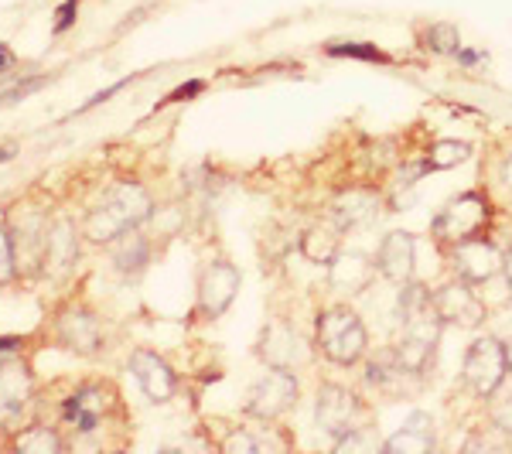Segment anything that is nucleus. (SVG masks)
I'll list each match as a JSON object with an SVG mask.
<instances>
[{
	"instance_id": "nucleus-8",
	"label": "nucleus",
	"mask_w": 512,
	"mask_h": 454,
	"mask_svg": "<svg viewBox=\"0 0 512 454\" xmlns=\"http://www.w3.org/2000/svg\"><path fill=\"white\" fill-rule=\"evenodd\" d=\"M297 403V379L291 369H274L253 386L246 396V414L260 417V420H274L280 414H287Z\"/></svg>"
},
{
	"instance_id": "nucleus-18",
	"label": "nucleus",
	"mask_w": 512,
	"mask_h": 454,
	"mask_svg": "<svg viewBox=\"0 0 512 454\" xmlns=\"http://www.w3.org/2000/svg\"><path fill=\"white\" fill-rule=\"evenodd\" d=\"M386 454H427L434 451V420L424 410H414L403 427L393 437H386L383 444Z\"/></svg>"
},
{
	"instance_id": "nucleus-31",
	"label": "nucleus",
	"mask_w": 512,
	"mask_h": 454,
	"mask_svg": "<svg viewBox=\"0 0 512 454\" xmlns=\"http://www.w3.org/2000/svg\"><path fill=\"white\" fill-rule=\"evenodd\" d=\"M424 171H431V168H427V161H424V164H407V168L400 171V181H396V185H400V188L417 185V178L424 175Z\"/></svg>"
},
{
	"instance_id": "nucleus-30",
	"label": "nucleus",
	"mask_w": 512,
	"mask_h": 454,
	"mask_svg": "<svg viewBox=\"0 0 512 454\" xmlns=\"http://www.w3.org/2000/svg\"><path fill=\"white\" fill-rule=\"evenodd\" d=\"M226 451H229V454H236V451L253 454V451H260V441H256V437H250V434H233V437L226 441Z\"/></svg>"
},
{
	"instance_id": "nucleus-1",
	"label": "nucleus",
	"mask_w": 512,
	"mask_h": 454,
	"mask_svg": "<svg viewBox=\"0 0 512 454\" xmlns=\"http://www.w3.org/2000/svg\"><path fill=\"white\" fill-rule=\"evenodd\" d=\"M151 216V195L140 185H117L103 195V202L89 212L86 236L93 243H113V239L134 233V229Z\"/></svg>"
},
{
	"instance_id": "nucleus-12",
	"label": "nucleus",
	"mask_w": 512,
	"mask_h": 454,
	"mask_svg": "<svg viewBox=\"0 0 512 454\" xmlns=\"http://www.w3.org/2000/svg\"><path fill=\"white\" fill-rule=\"evenodd\" d=\"M236 291H239V270L229 260H212L205 267L202 280H198V308H202V315L219 318L233 304Z\"/></svg>"
},
{
	"instance_id": "nucleus-15",
	"label": "nucleus",
	"mask_w": 512,
	"mask_h": 454,
	"mask_svg": "<svg viewBox=\"0 0 512 454\" xmlns=\"http://www.w3.org/2000/svg\"><path fill=\"white\" fill-rule=\"evenodd\" d=\"M414 253H417V239L407 229H396V233L383 236V243L376 250L379 274L393 280V284H407L414 277Z\"/></svg>"
},
{
	"instance_id": "nucleus-37",
	"label": "nucleus",
	"mask_w": 512,
	"mask_h": 454,
	"mask_svg": "<svg viewBox=\"0 0 512 454\" xmlns=\"http://www.w3.org/2000/svg\"><path fill=\"white\" fill-rule=\"evenodd\" d=\"M454 55H458V62H465V65H475L478 59H482V55H478V52H465V48H458V52H454Z\"/></svg>"
},
{
	"instance_id": "nucleus-34",
	"label": "nucleus",
	"mask_w": 512,
	"mask_h": 454,
	"mask_svg": "<svg viewBox=\"0 0 512 454\" xmlns=\"http://www.w3.org/2000/svg\"><path fill=\"white\" fill-rule=\"evenodd\" d=\"M195 93H202V82H188V86H181L171 99H185V96H195Z\"/></svg>"
},
{
	"instance_id": "nucleus-3",
	"label": "nucleus",
	"mask_w": 512,
	"mask_h": 454,
	"mask_svg": "<svg viewBox=\"0 0 512 454\" xmlns=\"http://www.w3.org/2000/svg\"><path fill=\"white\" fill-rule=\"evenodd\" d=\"M400 325H403V335H400V342L393 345L396 359H400V366L407 369V373L424 376L434 362V349H437V338H441L444 321L437 318V311L431 304V308L417 311V315L400 318Z\"/></svg>"
},
{
	"instance_id": "nucleus-35",
	"label": "nucleus",
	"mask_w": 512,
	"mask_h": 454,
	"mask_svg": "<svg viewBox=\"0 0 512 454\" xmlns=\"http://www.w3.org/2000/svg\"><path fill=\"white\" fill-rule=\"evenodd\" d=\"M14 65V55H11V48L7 45H0V72H7Z\"/></svg>"
},
{
	"instance_id": "nucleus-6",
	"label": "nucleus",
	"mask_w": 512,
	"mask_h": 454,
	"mask_svg": "<svg viewBox=\"0 0 512 454\" xmlns=\"http://www.w3.org/2000/svg\"><path fill=\"white\" fill-rule=\"evenodd\" d=\"M315 420H318V431L328 434L332 441L345 437L349 431H355L362 420V403L359 396L352 390L338 383H325L318 390V403H315Z\"/></svg>"
},
{
	"instance_id": "nucleus-5",
	"label": "nucleus",
	"mask_w": 512,
	"mask_h": 454,
	"mask_svg": "<svg viewBox=\"0 0 512 454\" xmlns=\"http://www.w3.org/2000/svg\"><path fill=\"white\" fill-rule=\"evenodd\" d=\"M489 222V202L475 192H465L458 198H451L434 219V236L444 243H458V239L478 236L482 226Z\"/></svg>"
},
{
	"instance_id": "nucleus-29",
	"label": "nucleus",
	"mask_w": 512,
	"mask_h": 454,
	"mask_svg": "<svg viewBox=\"0 0 512 454\" xmlns=\"http://www.w3.org/2000/svg\"><path fill=\"white\" fill-rule=\"evenodd\" d=\"M492 420H495V427H499L502 434H512V393L499 403V407H495Z\"/></svg>"
},
{
	"instance_id": "nucleus-28",
	"label": "nucleus",
	"mask_w": 512,
	"mask_h": 454,
	"mask_svg": "<svg viewBox=\"0 0 512 454\" xmlns=\"http://www.w3.org/2000/svg\"><path fill=\"white\" fill-rule=\"evenodd\" d=\"M45 86V79H28V82H21V86H14V89H7L4 96H0V103H18V99H24L28 93H35V89Z\"/></svg>"
},
{
	"instance_id": "nucleus-4",
	"label": "nucleus",
	"mask_w": 512,
	"mask_h": 454,
	"mask_svg": "<svg viewBox=\"0 0 512 454\" xmlns=\"http://www.w3.org/2000/svg\"><path fill=\"white\" fill-rule=\"evenodd\" d=\"M509 349L499 342L495 335H485V338H475L465 352V366H461V376L465 383L472 386L478 396H495L502 390L509 376Z\"/></svg>"
},
{
	"instance_id": "nucleus-26",
	"label": "nucleus",
	"mask_w": 512,
	"mask_h": 454,
	"mask_svg": "<svg viewBox=\"0 0 512 454\" xmlns=\"http://www.w3.org/2000/svg\"><path fill=\"white\" fill-rule=\"evenodd\" d=\"M332 55H352V59H383V52H379L376 45H362V41H342V45H332L328 48Z\"/></svg>"
},
{
	"instance_id": "nucleus-13",
	"label": "nucleus",
	"mask_w": 512,
	"mask_h": 454,
	"mask_svg": "<svg viewBox=\"0 0 512 454\" xmlns=\"http://www.w3.org/2000/svg\"><path fill=\"white\" fill-rule=\"evenodd\" d=\"M260 359L274 369H294L311 359V349L291 325L274 321V325H267L260 335Z\"/></svg>"
},
{
	"instance_id": "nucleus-32",
	"label": "nucleus",
	"mask_w": 512,
	"mask_h": 454,
	"mask_svg": "<svg viewBox=\"0 0 512 454\" xmlns=\"http://www.w3.org/2000/svg\"><path fill=\"white\" fill-rule=\"evenodd\" d=\"M72 14H76V0H69V4L59 11V24H55V31H65L72 24Z\"/></svg>"
},
{
	"instance_id": "nucleus-9",
	"label": "nucleus",
	"mask_w": 512,
	"mask_h": 454,
	"mask_svg": "<svg viewBox=\"0 0 512 454\" xmlns=\"http://www.w3.org/2000/svg\"><path fill=\"white\" fill-rule=\"evenodd\" d=\"M448 257H451V270L461 280H468V284H485V280H492L502 270L499 246L482 236H468V239L451 243Z\"/></svg>"
},
{
	"instance_id": "nucleus-19",
	"label": "nucleus",
	"mask_w": 512,
	"mask_h": 454,
	"mask_svg": "<svg viewBox=\"0 0 512 454\" xmlns=\"http://www.w3.org/2000/svg\"><path fill=\"white\" fill-rule=\"evenodd\" d=\"M59 342L65 349L82 352V356H93L103 342V332H99V321L89 315V311H65L59 318Z\"/></svg>"
},
{
	"instance_id": "nucleus-23",
	"label": "nucleus",
	"mask_w": 512,
	"mask_h": 454,
	"mask_svg": "<svg viewBox=\"0 0 512 454\" xmlns=\"http://www.w3.org/2000/svg\"><path fill=\"white\" fill-rule=\"evenodd\" d=\"M472 158V147L461 144V140H437L431 147V154H427V168L434 171H448V168H458V164H465Z\"/></svg>"
},
{
	"instance_id": "nucleus-22",
	"label": "nucleus",
	"mask_w": 512,
	"mask_h": 454,
	"mask_svg": "<svg viewBox=\"0 0 512 454\" xmlns=\"http://www.w3.org/2000/svg\"><path fill=\"white\" fill-rule=\"evenodd\" d=\"M147 260H151V243H147L144 236H137V233L120 236V246H117V253H113V263H117V270L123 277L144 274Z\"/></svg>"
},
{
	"instance_id": "nucleus-25",
	"label": "nucleus",
	"mask_w": 512,
	"mask_h": 454,
	"mask_svg": "<svg viewBox=\"0 0 512 454\" xmlns=\"http://www.w3.org/2000/svg\"><path fill=\"white\" fill-rule=\"evenodd\" d=\"M427 48L437 55H454L461 48L458 28H454V24H434V28L427 31Z\"/></svg>"
},
{
	"instance_id": "nucleus-33",
	"label": "nucleus",
	"mask_w": 512,
	"mask_h": 454,
	"mask_svg": "<svg viewBox=\"0 0 512 454\" xmlns=\"http://www.w3.org/2000/svg\"><path fill=\"white\" fill-rule=\"evenodd\" d=\"M502 274H506V284H509V294H512V246L502 253Z\"/></svg>"
},
{
	"instance_id": "nucleus-21",
	"label": "nucleus",
	"mask_w": 512,
	"mask_h": 454,
	"mask_svg": "<svg viewBox=\"0 0 512 454\" xmlns=\"http://www.w3.org/2000/svg\"><path fill=\"white\" fill-rule=\"evenodd\" d=\"M99 410H103V393H99L96 386H86V390H79L76 396H69V400H65V417H69L82 434L96 431Z\"/></svg>"
},
{
	"instance_id": "nucleus-11",
	"label": "nucleus",
	"mask_w": 512,
	"mask_h": 454,
	"mask_svg": "<svg viewBox=\"0 0 512 454\" xmlns=\"http://www.w3.org/2000/svg\"><path fill=\"white\" fill-rule=\"evenodd\" d=\"M376 274H379L376 260L366 257L362 250H338L335 260L328 263V287H332L335 294L359 297L373 287Z\"/></svg>"
},
{
	"instance_id": "nucleus-27",
	"label": "nucleus",
	"mask_w": 512,
	"mask_h": 454,
	"mask_svg": "<svg viewBox=\"0 0 512 454\" xmlns=\"http://www.w3.org/2000/svg\"><path fill=\"white\" fill-rule=\"evenodd\" d=\"M14 277V243L11 236L0 229V284Z\"/></svg>"
},
{
	"instance_id": "nucleus-38",
	"label": "nucleus",
	"mask_w": 512,
	"mask_h": 454,
	"mask_svg": "<svg viewBox=\"0 0 512 454\" xmlns=\"http://www.w3.org/2000/svg\"><path fill=\"white\" fill-rule=\"evenodd\" d=\"M11 154H14L11 147H0V161H11Z\"/></svg>"
},
{
	"instance_id": "nucleus-2",
	"label": "nucleus",
	"mask_w": 512,
	"mask_h": 454,
	"mask_svg": "<svg viewBox=\"0 0 512 454\" xmlns=\"http://www.w3.org/2000/svg\"><path fill=\"white\" fill-rule=\"evenodd\" d=\"M366 325L345 304H335V308L321 311L318 315V349L325 359L338 362V366H355L362 356H366Z\"/></svg>"
},
{
	"instance_id": "nucleus-10",
	"label": "nucleus",
	"mask_w": 512,
	"mask_h": 454,
	"mask_svg": "<svg viewBox=\"0 0 512 454\" xmlns=\"http://www.w3.org/2000/svg\"><path fill=\"white\" fill-rule=\"evenodd\" d=\"M434 311L444 325H458V328H478L485 321V304L482 297L472 291L468 280H451V284L437 287L431 294Z\"/></svg>"
},
{
	"instance_id": "nucleus-17",
	"label": "nucleus",
	"mask_w": 512,
	"mask_h": 454,
	"mask_svg": "<svg viewBox=\"0 0 512 454\" xmlns=\"http://www.w3.org/2000/svg\"><path fill=\"white\" fill-rule=\"evenodd\" d=\"M76 260H79L76 229H72V222L59 219L52 229H48V236H45V253H41V267H45V274L62 277V274H69V270L76 267Z\"/></svg>"
},
{
	"instance_id": "nucleus-36",
	"label": "nucleus",
	"mask_w": 512,
	"mask_h": 454,
	"mask_svg": "<svg viewBox=\"0 0 512 454\" xmlns=\"http://www.w3.org/2000/svg\"><path fill=\"white\" fill-rule=\"evenodd\" d=\"M502 181H506V188H509V195H512V154L506 161H502Z\"/></svg>"
},
{
	"instance_id": "nucleus-16",
	"label": "nucleus",
	"mask_w": 512,
	"mask_h": 454,
	"mask_svg": "<svg viewBox=\"0 0 512 454\" xmlns=\"http://www.w3.org/2000/svg\"><path fill=\"white\" fill-rule=\"evenodd\" d=\"M332 222L338 229H359V226H369L376 216H379V195L373 188H349V192L335 195L332 198Z\"/></svg>"
},
{
	"instance_id": "nucleus-14",
	"label": "nucleus",
	"mask_w": 512,
	"mask_h": 454,
	"mask_svg": "<svg viewBox=\"0 0 512 454\" xmlns=\"http://www.w3.org/2000/svg\"><path fill=\"white\" fill-rule=\"evenodd\" d=\"M130 373H134L140 390L147 393V400H154V403L171 400L178 390L175 373H171V366L158 356V352L137 349L134 356H130Z\"/></svg>"
},
{
	"instance_id": "nucleus-20",
	"label": "nucleus",
	"mask_w": 512,
	"mask_h": 454,
	"mask_svg": "<svg viewBox=\"0 0 512 454\" xmlns=\"http://www.w3.org/2000/svg\"><path fill=\"white\" fill-rule=\"evenodd\" d=\"M342 229L335 226V222H321V226H311L308 233L301 236V253L308 257L311 263H332L335 253L342 250Z\"/></svg>"
},
{
	"instance_id": "nucleus-7",
	"label": "nucleus",
	"mask_w": 512,
	"mask_h": 454,
	"mask_svg": "<svg viewBox=\"0 0 512 454\" xmlns=\"http://www.w3.org/2000/svg\"><path fill=\"white\" fill-rule=\"evenodd\" d=\"M14 342H0V424H18L31 400L28 366L11 352Z\"/></svg>"
},
{
	"instance_id": "nucleus-24",
	"label": "nucleus",
	"mask_w": 512,
	"mask_h": 454,
	"mask_svg": "<svg viewBox=\"0 0 512 454\" xmlns=\"http://www.w3.org/2000/svg\"><path fill=\"white\" fill-rule=\"evenodd\" d=\"M18 451H24V454H55V451H62V441L48 431V427H31L28 434L18 437Z\"/></svg>"
}]
</instances>
